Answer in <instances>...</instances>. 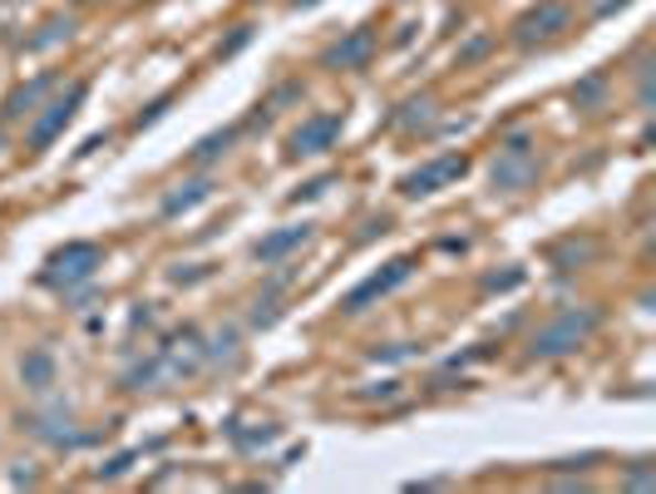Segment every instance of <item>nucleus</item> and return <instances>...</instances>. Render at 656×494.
Masks as SVG:
<instances>
[{"label": "nucleus", "mask_w": 656, "mask_h": 494, "mask_svg": "<svg viewBox=\"0 0 656 494\" xmlns=\"http://www.w3.org/2000/svg\"><path fill=\"white\" fill-rule=\"evenodd\" d=\"M74 35V20L70 15H55V20H45L40 25V35H30V50H50V45H60V40H70Z\"/></svg>", "instance_id": "nucleus-18"}, {"label": "nucleus", "mask_w": 656, "mask_h": 494, "mask_svg": "<svg viewBox=\"0 0 656 494\" xmlns=\"http://www.w3.org/2000/svg\"><path fill=\"white\" fill-rule=\"evenodd\" d=\"M104 267V252L94 248V243H70V248H60L55 257H50V267H45V287H55V292H74V287H84V282H94V272Z\"/></svg>", "instance_id": "nucleus-4"}, {"label": "nucleus", "mask_w": 656, "mask_h": 494, "mask_svg": "<svg viewBox=\"0 0 656 494\" xmlns=\"http://www.w3.org/2000/svg\"><path fill=\"white\" fill-rule=\"evenodd\" d=\"M538 174H543V159H538V149H533V139L528 134H514L509 144H504L499 154H494V164H489V183H494V193H528V188L538 183Z\"/></svg>", "instance_id": "nucleus-2"}, {"label": "nucleus", "mask_w": 656, "mask_h": 494, "mask_svg": "<svg viewBox=\"0 0 656 494\" xmlns=\"http://www.w3.org/2000/svg\"><path fill=\"white\" fill-rule=\"evenodd\" d=\"M158 381H188L208 366V346L198 341V332H178L168 336V346H158Z\"/></svg>", "instance_id": "nucleus-5"}, {"label": "nucleus", "mask_w": 656, "mask_h": 494, "mask_svg": "<svg viewBox=\"0 0 656 494\" xmlns=\"http://www.w3.org/2000/svg\"><path fill=\"white\" fill-rule=\"evenodd\" d=\"M464 168H469V159H464V154H440V159L420 164L415 174H405V178H400V193H405V198L440 193L444 183H454V178H464Z\"/></svg>", "instance_id": "nucleus-7"}, {"label": "nucleus", "mask_w": 656, "mask_h": 494, "mask_svg": "<svg viewBox=\"0 0 656 494\" xmlns=\"http://www.w3.org/2000/svg\"><path fill=\"white\" fill-rule=\"evenodd\" d=\"M627 485H632V490H652L656 480H652V470H632V475H627Z\"/></svg>", "instance_id": "nucleus-24"}, {"label": "nucleus", "mask_w": 656, "mask_h": 494, "mask_svg": "<svg viewBox=\"0 0 656 494\" xmlns=\"http://www.w3.org/2000/svg\"><path fill=\"white\" fill-rule=\"evenodd\" d=\"M208 356L213 361H237V332H213V346H208Z\"/></svg>", "instance_id": "nucleus-21"}, {"label": "nucleus", "mask_w": 656, "mask_h": 494, "mask_svg": "<svg viewBox=\"0 0 656 494\" xmlns=\"http://www.w3.org/2000/svg\"><path fill=\"white\" fill-rule=\"evenodd\" d=\"M30 430H35V435L40 440H50V445H60V450H65V445H80V430H74V411H70V406H50V411H35V416H30Z\"/></svg>", "instance_id": "nucleus-11"}, {"label": "nucleus", "mask_w": 656, "mask_h": 494, "mask_svg": "<svg viewBox=\"0 0 656 494\" xmlns=\"http://www.w3.org/2000/svg\"><path fill=\"white\" fill-rule=\"evenodd\" d=\"M296 6H316V0H296Z\"/></svg>", "instance_id": "nucleus-26"}, {"label": "nucleus", "mask_w": 656, "mask_h": 494, "mask_svg": "<svg viewBox=\"0 0 656 494\" xmlns=\"http://www.w3.org/2000/svg\"><path fill=\"white\" fill-rule=\"evenodd\" d=\"M129 465H134V455H119V460H109V465H104L99 475H109V480H114V475H124V470H129Z\"/></svg>", "instance_id": "nucleus-23"}, {"label": "nucleus", "mask_w": 656, "mask_h": 494, "mask_svg": "<svg viewBox=\"0 0 656 494\" xmlns=\"http://www.w3.org/2000/svg\"><path fill=\"white\" fill-rule=\"evenodd\" d=\"M311 243V223H292V228H277V233H267L257 248H252V257L262 262V267H272V262H287L292 252H301Z\"/></svg>", "instance_id": "nucleus-10"}, {"label": "nucleus", "mask_w": 656, "mask_h": 494, "mask_svg": "<svg viewBox=\"0 0 656 494\" xmlns=\"http://www.w3.org/2000/svg\"><path fill=\"white\" fill-rule=\"evenodd\" d=\"M55 90V75H40V80H30V84H20L15 94L6 99V119H30V114L45 104V94Z\"/></svg>", "instance_id": "nucleus-13"}, {"label": "nucleus", "mask_w": 656, "mask_h": 494, "mask_svg": "<svg viewBox=\"0 0 656 494\" xmlns=\"http://www.w3.org/2000/svg\"><path fill=\"white\" fill-rule=\"evenodd\" d=\"M573 99H578V109H602V99H607V75H588L583 84H573Z\"/></svg>", "instance_id": "nucleus-19"}, {"label": "nucleus", "mask_w": 656, "mask_h": 494, "mask_svg": "<svg viewBox=\"0 0 656 494\" xmlns=\"http://www.w3.org/2000/svg\"><path fill=\"white\" fill-rule=\"evenodd\" d=\"M592 257H597V243H592V238H583V243H578V238H568V243L553 248V262L563 272H573L578 262H592Z\"/></svg>", "instance_id": "nucleus-17"}, {"label": "nucleus", "mask_w": 656, "mask_h": 494, "mask_svg": "<svg viewBox=\"0 0 656 494\" xmlns=\"http://www.w3.org/2000/svg\"><path fill=\"white\" fill-rule=\"evenodd\" d=\"M597 327H602V312L597 307H568V312H558L548 327H538L533 336H528V361H558V356L588 346Z\"/></svg>", "instance_id": "nucleus-1"}, {"label": "nucleus", "mask_w": 656, "mask_h": 494, "mask_svg": "<svg viewBox=\"0 0 656 494\" xmlns=\"http://www.w3.org/2000/svg\"><path fill=\"white\" fill-rule=\"evenodd\" d=\"M370 55H375V35H370V30H351V35L336 40V45L326 50L321 60H326L331 70H366Z\"/></svg>", "instance_id": "nucleus-12"}, {"label": "nucleus", "mask_w": 656, "mask_h": 494, "mask_svg": "<svg viewBox=\"0 0 656 494\" xmlns=\"http://www.w3.org/2000/svg\"><path fill=\"white\" fill-rule=\"evenodd\" d=\"M20 381L30 386V391H50L55 386V356L40 346V351H30L25 361H20Z\"/></svg>", "instance_id": "nucleus-16"}, {"label": "nucleus", "mask_w": 656, "mask_h": 494, "mask_svg": "<svg viewBox=\"0 0 656 494\" xmlns=\"http://www.w3.org/2000/svg\"><path fill=\"white\" fill-rule=\"evenodd\" d=\"M0 154H6V134H0Z\"/></svg>", "instance_id": "nucleus-25"}, {"label": "nucleus", "mask_w": 656, "mask_h": 494, "mask_svg": "<svg viewBox=\"0 0 656 494\" xmlns=\"http://www.w3.org/2000/svg\"><path fill=\"white\" fill-rule=\"evenodd\" d=\"M203 198H213V178H188V183H178L173 193L163 198V218L188 213V208H198Z\"/></svg>", "instance_id": "nucleus-15"}, {"label": "nucleus", "mask_w": 656, "mask_h": 494, "mask_svg": "<svg viewBox=\"0 0 656 494\" xmlns=\"http://www.w3.org/2000/svg\"><path fill=\"white\" fill-rule=\"evenodd\" d=\"M232 139H237V129H222V134H208V139H203V144H198V149H193V159H198V164H213V159H222V154H228V149H232Z\"/></svg>", "instance_id": "nucleus-20"}, {"label": "nucleus", "mask_w": 656, "mask_h": 494, "mask_svg": "<svg viewBox=\"0 0 656 494\" xmlns=\"http://www.w3.org/2000/svg\"><path fill=\"white\" fill-rule=\"evenodd\" d=\"M336 139H341V114H311V119H301V129L292 134V154L311 159V154L336 149Z\"/></svg>", "instance_id": "nucleus-9"}, {"label": "nucleus", "mask_w": 656, "mask_h": 494, "mask_svg": "<svg viewBox=\"0 0 656 494\" xmlns=\"http://www.w3.org/2000/svg\"><path fill=\"white\" fill-rule=\"evenodd\" d=\"M573 30V6L568 0H538L514 20V45L518 50H548Z\"/></svg>", "instance_id": "nucleus-3"}, {"label": "nucleus", "mask_w": 656, "mask_h": 494, "mask_svg": "<svg viewBox=\"0 0 656 494\" xmlns=\"http://www.w3.org/2000/svg\"><path fill=\"white\" fill-rule=\"evenodd\" d=\"M435 119H440V104H435V94H415V99H405V109L395 114V124L405 134H420V129H435Z\"/></svg>", "instance_id": "nucleus-14"}, {"label": "nucleus", "mask_w": 656, "mask_h": 494, "mask_svg": "<svg viewBox=\"0 0 656 494\" xmlns=\"http://www.w3.org/2000/svg\"><path fill=\"white\" fill-rule=\"evenodd\" d=\"M410 272H415V257H395V262H385L380 272H370V277L361 282V287H351V292H346V302H341V307H346V312H366L370 302L390 297V292H395L400 282H410Z\"/></svg>", "instance_id": "nucleus-6"}, {"label": "nucleus", "mask_w": 656, "mask_h": 494, "mask_svg": "<svg viewBox=\"0 0 656 494\" xmlns=\"http://www.w3.org/2000/svg\"><path fill=\"white\" fill-rule=\"evenodd\" d=\"M80 99H84V84H70V94H60V99L40 104V109H35V124H30V144H35V149L55 144L60 134H65V124L74 119V109H80Z\"/></svg>", "instance_id": "nucleus-8"}, {"label": "nucleus", "mask_w": 656, "mask_h": 494, "mask_svg": "<svg viewBox=\"0 0 656 494\" xmlns=\"http://www.w3.org/2000/svg\"><path fill=\"white\" fill-rule=\"evenodd\" d=\"M622 6H632V0H592V15H597V20H607L612 10H622Z\"/></svg>", "instance_id": "nucleus-22"}]
</instances>
